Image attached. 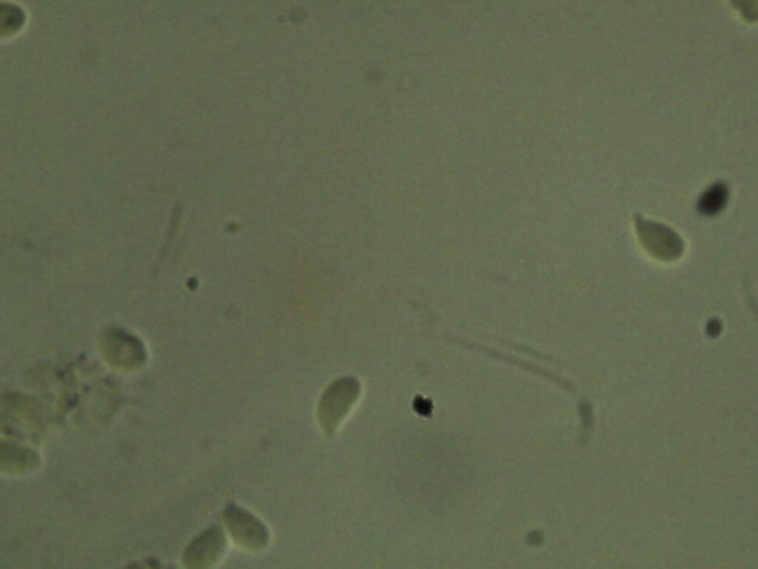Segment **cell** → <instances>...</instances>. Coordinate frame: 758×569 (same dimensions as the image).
Masks as SVG:
<instances>
[{
    "mask_svg": "<svg viewBox=\"0 0 758 569\" xmlns=\"http://www.w3.org/2000/svg\"><path fill=\"white\" fill-rule=\"evenodd\" d=\"M361 391V383L347 376V379L337 380L323 393L319 404V422L328 435H332L338 429L345 415L353 408Z\"/></svg>",
    "mask_w": 758,
    "mask_h": 569,
    "instance_id": "cell-1",
    "label": "cell"
},
{
    "mask_svg": "<svg viewBox=\"0 0 758 569\" xmlns=\"http://www.w3.org/2000/svg\"><path fill=\"white\" fill-rule=\"evenodd\" d=\"M227 528L231 537L242 547L251 550H261L268 545V530L259 519L243 508L230 504L224 512Z\"/></svg>",
    "mask_w": 758,
    "mask_h": 569,
    "instance_id": "cell-3",
    "label": "cell"
},
{
    "mask_svg": "<svg viewBox=\"0 0 758 569\" xmlns=\"http://www.w3.org/2000/svg\"><path fill=\"white\" fill-rule=\"evenodd\" d=\"M732 7L739 12L740 17L748 23L758 21V0H730Z\"/></svg>",
    "mask_w": 758,
    "mask_h": 569,
    "instance_id": "cell-6",
    "label": "cell"
},
{
    "mask_svg": "<svg viewBox=\"0 0 758 569\" xmlns=\"http://www.w3.org/2000/svg\"><path fill=\"white\" fill-rule=\"evenodd\" d=\"M727 200H729V187L725 183H715L702 194L697 209L704 216H717L722 209H725Z\"/></svg>",
    "mask_w": 758,
    "mask_h": 569,
    "instance_id": "cell-5",
    "label": "cell"
},
{
    "mask_svg": "<svg viewBox=\"0 0 758 569\" xmlns=\"http://www.w3.org/2000/svg\"><path fill=\"white\" fill-rule=\"evenodd\" d=\"M224 536L218 528L209 529L202 534L184 555V562L187 567H207L216 562L224 550Z\"/></svg>",
    "mask_w": 758,
    "mask_h": 569,
    "instance_id": "cell-4",
    "label": "cell"
},
{
    "mask_svg": "<svg viewBox=\"0 0 758 569\" xmlns=\"http://www.w3.org/2000/svg\"><path fill=\"white\" fill-rule=\"evenodd\" d=\"M634 222H636L638 241L655 259L674 261L682 256L684 251L682 238L670 227L645 220L640 214L634 216Z\"/></svg>",
    "mask_w": 758,
    "mask_h": 569,
    "instance_id": "cell-2",
    "label": "cell"
}]
</instances>
